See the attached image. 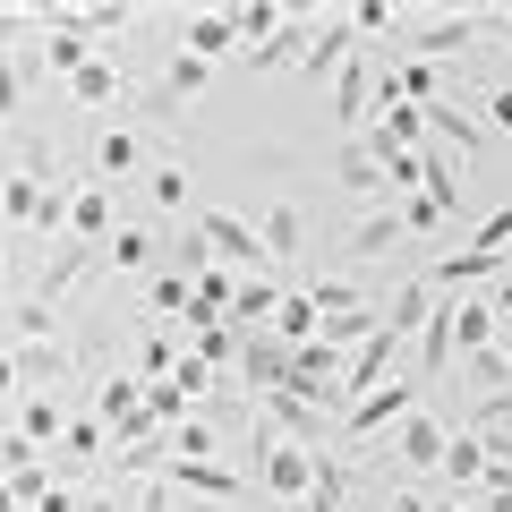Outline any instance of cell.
I'll use <instances>...</instances> for the list:
<instances>
[{
	"instance_id": "obj_1",
	"label": "cell",
	"mask_w": 512,
	"mask_h": 512,
	"mask_svg": "<svg viewBox=\"0 0 512 512\" xmlns=\"http://www.w3.org/2000/svg\"><path fill=\"white\" fill-rule=\"evenodd\" d=\"M419 402H427V384L393 367V376H384L367 402H350V410H342V427H333V436H342V444H376V436H393V427H402Z\"/></svg>"
},
{
	"instance_id": "obj_2",
	"label": "cell",
	"mask_w": 512,
	"mask_h": 512,
	"mask_svg": "<svg viewBox=\"0 0 512 512\" xmlns=\"http://www.w3.org/2000/svg\"><path fill=\"white\" fill-rule=\"evenodd\" d=\"M188 231L205 239V248H214V265L222 274H274V265H265V248H256V222H239V214H222V205H197V214H188Z\"/></svg>"
},
{
	"instance_id": "obj_3",
	"label": "cell",
	"mask_w": 512,
	"mask_h": 512,
	"mask_svg": "<svg viewBox=\"0 0 512 512\" xmlns=\"http://www.w3.org/2000/svg\"><path fill=\"white\" fill-rule=\"evenodd\" d=\"M444 444H453V419H444L436 402H419L402 427H393V436L376 444V461H402V470H436V461H444Z\"/></svg>"
},
{
	"instance_id": "obj_4",
	"label": "cell",
	"mask_w": 512,
	"mask_h": 512,
	"mask_svg": "<svg viewBox=\"0 0 512 512\" xmlns=\"http://www.w3.org/2000/svg\"><path fill=\"white\" fill-rule=\"evenodd\" d=\"M256 461H265V470H256V495H274V504H308V487H316V461L325 453H308V444H256Z\"/></svg>"
},
{
	"instance_id": "obj_5",
	"label": "cell",
	"mask_w": 512,
	"mask_h": 512,
	"mask_svg": "<svg viewBox=\"0 0 512 512\" xmlns=\"http://www.w3.org/2000/svg\"><path fill=\"white\" fill-rule=\"evenodd\" d=\"M86 393H94V419H103L120 444H137V436L154 427V419H146V376H128V367H120V376H94Z\"/></svg>"
},
{
	"instance_id": "obj_6",
	"label": "cell",
	"mask_w": 512,
	"mask_h": 512,
	"mask_svg": "<svg viewBox=\"0 0 512 512\" xmlns=\"http://www.w3.org/2000/svg\"><path fill=\"white\" fill-rule=\"evenodd\" d=\"M256 248H265L274 274H299V256H308V205H299V197H274L265 214H256Z\"/></svg>"
},
{
	"instance_id": "obj_7",
	"label": "cell",
	"mask_w": 512,
	"mask_h": 512,
	"mask_svg": "<svg viewBox=\"0 0 512 512\" xmlns=\"http://www.w3.org/2000/svg\"><path fill=\"white\" fill-rule=\"evenodd\" d=\"M171 35H180V52L197 60H239V9H188V18H171Z\"/></svg>"
},
{
	"instance_id": "obj_8",
	"label": "cell",
	"mask_w": 512,
	"mask_h": 512,
	"mask_svg": "<svg viewBox=\"0 0 512 512\" xmlns=\"http://www.w3.org/2000/svg\"><path fill=\"white\" fill-rule=\"evenodd\" d=\"M333 120H342V137H359V128L376 120V52L342 60V77H333Z\"/></svg>"
},
{
	"instance_id": "obj_9",
	"label": "cell",
	"mask_w": 512,
	"mask_h": 512,
	"mask_svg": "<svg viewBox=\"0 0 512 512\" xmlns=\"http://www.w3.org/2000/svg\"><path fill=\"white\" fill-rule=\"evenodd\" d=\"M128 94H137V77H128L111 52H94L86 69L69 77V103H77V111H128Z\"/></svg>"
},
{
	"instance_id": "obj_10",
	"label": "cell",
	"mask_w": 512,
	"mask_h": 512,
	"mask_svg": "<svg viewBox=\"0 0 512 512\" xmlns=\"http://www.w3.org/2000/svg\"><path fill=\"white\" fill-rule=\"evenodd\" d=\"M350 43H359L350 9H325V18H316V43H308V60H299V86H325V77H342Z\"/></svg>"
},
{
	"instance_id": "obj_11",
	"label": "cell",
	"mask_w": 512,
	"mask_h": 512,
	"mask_svg": "<svg viewBox=\"0 0 512 512\" xmlns=\"http://www.w3.org/2000/svg\"><path fill=\"white\" fill-rule=\"evenodd\" d=\"M333 180H342L367 214H376V205H402V197H393V180H384V163L359 146V137H342V146H333Z\"/></svg>"
},
{
	"instance_id": "obj_12",
	"label": "cell",
	"mask_w": 512,
	"mask_h": 512,
	"mask_svg": "<svg viewBox=\"0 0 512 512\" xmlns=\"http://www.w3.org/2000/svg\"><path fill=\"white\" fill-rule=\"evenodd\" d=\"M111 197L120 188H103V180H69V239L77 248H111V231H120L111 222Z\"/></svg>"
},
{
	"instance_id": "obj_13",
	"label": "cell",
	"mask_w": 512,
	"mask_h": 512,
	"mask_svg": "<svg viewBox=\"0 0 512 512\" xmlns=\"http://www.w3.org/2000/svg\"><path fill=\"white\" fill-rule=\"evenodd\" d=\"M146 171V128H94V180L103 188H120V180H137Z\"/></svg>"
},
{
	"instance_id": "obj_14",
	"label": "cell",
	"mask_w": 512,
	"mask_h": 512,
	"mask_svg": "<svg viewBox=\"0 0 512 512\" xmlns=\"http://www.w3.org/2000/svg\"><path fill=\"white\" fill-rule=\"evenodd\" d=\"M239 384H248V402H256V393H282V384H291V342H282V333H248V350H239Z\"/></svg>"
},
{
	"instance_id": "obj_15",
	"label": "cell",
	"mask_w": 512,
	"mask_h": 512,
	"mask_svg": "<svg viewBox=\"0 0 512 512\" xmlns=\"http://www.w3.org/2000/svg\"><path fill=\"white\" fill-rule=\"evenodd\" d=\"M427 146H436V154H461V163H470V154H487V120H470V111L444 94V103H427Z\"/></svg>"
},
{
	"instance_id": "obj_16",
	"label": "cell",
	"mask_w": 512,
	"mask_h": 512,
	"mask_svg": "<svg viewBox=\"0 0 512 512\" xmlns=\"http://www.w3.org/2000/svg\"><path fill=\"white\" fill-rule=\"evenodd\" d=\"M402 205H376V214H359V222H350V231H342V265H376V256L384 248H402Z\"/></svg>"
},
{
	"instance_id": "obj_17",
	"label": "cell",
	"mask_w": 512,
	"mask_h": 512,
	"mask_svg": "<svg viewBox=\"0 0 512 512\" xmlns=\"http://www.w3.org/2000/svg\"><path fill=\"white\" fill-rule=\"evenodd\" d=\"M256 478L248 470H222V461H171V495H205V504H239Z\"/></svg>"
},
{
	"instance_id": "obj_18",
	"label": "cell",
	"mask_w": 512,
	"mask_h": 512,
	"mask_svg": "<svg viewBox=\"0 0 512 512\" xmlns=\"http://www.w3.org/2000/svg\"><path fill=\"white\" fill-rule=\"evenodd\" d=\"M103 274H163V231L154 222H120L103 248Z\"/></svg>"
},
{
	"instance_id": "obj_19",
	"label": "cell",
	"mask_w": 512,
	"mask_h": 512,
	"mask_svg": "<svg viewBox=\"0 0 512 512\" xmlns=\"http://www.w3.org/2000/svg\"><path fill=\"white\" fill-rule=\"evenodd\" d=\"M9 359H18V393H35V384H69L77 376V350L60 342H9Z\"/></svg>"
},
{
	"instance_id": "obj_20",
	"label": "cell",
	"mask_w": 512,
	"mask_h": 512,
	"mask_svg": "<svg viewBox=\"0 0 512 512\" xmlns=\"http://www.w3.org/2000/svg\"><path fill=\"white\" fill-rule=\"evenodd\" d=\"M444 308V299L436 291H427V274H410V282H393V299H384V333H393V342H419V325H427V316H436Z\"/></svg>"
},
{
	"instance_id": "obj_21",
	"label": "cell",
	"mask_w": 512,
	"mask_h": 512,
	"mask_svg": "<svg viewBox=\"0 0 512 512\" xmlns=\"http://www.w3.org/2000/svg\"><path fill=\"white\" fill-rule=\"evenodd\" d=\"M43 205H52V180L9 171V180H0V231H9V222H18V231H43Z\"/></svg>"
},
{
	"instance_id": "obj_22",
	"label": "cell",
	"mask_w": 512,
	"mask_h": 512,
	"mask_svg": "<svg viewBox=\"0 0 512 512\" xmlns=\"http://www.w3.org/2000/svg\"><path fill=\"white\" fill-rule=\"evenodd\" d=\"M299 291L316 299V316H359V308H376L367 282H350V274H299Z\"/></svg>"
},
{
	"instance_id": "obj_23",
	"label": "cell",
	"mask_w": 512,
	"mask_h": 512,
	"mask_svg": "<svg viewBox=\"0 0 512 512\" xmlns=\"http://www.w3.org/2000/svg\"><path fill=\"white\" fill-rule=\"evenodd\" d=\"M154 86H163L171 103H197V94L214 86V60H197V52H180V43H171V52H163V77H154Z\"/></svg>"
},
{
	"instance_id": "obj_24",
	"label": "cell",
	"mask_w": 512,
	"mask_h": 512,
	"mask_svg": "<svg viewBox=\"0 0 512 512\" xmlns=\"http://www.w3.org/2000/svg\"><path fill=\"white\" fill-rule=\"evenodd\" d=\"M436 478H444V487H461V495H470L478 478H487V444H478L470 427H453V444H444V461H436Z\"/></svg>"
},
{
	"instance_id": "obj_25",
	"label": "cell",
	"mask_w": 512,
	"mask_h": 512,
	"mask_svg": "<svg viewBox=\"0 0 512 512\" xmlns=\"http://www.w3.org/2000/svg\"><path fill=\"white\" fill-rule=\"evenodd\" d=\"M410 376H419V384H444V376H453V316H427V325H419V367H410Z\"/></svg>"
},
{
	"instance_id": "obj_26",
	"label": "cell",
	"mask_w": 512,
	"mask_h": 512,
	"mask_svg": "<svg viewBox=\"0 0 512 512\" xmlns=\"http://www.w3.org/2000/svg\"><path fill=\"white\" fill-rule=\"evenodd\" d=\"M188 188H197V180H188V163H171V154L146 171V205H154L163 222H171V214H188Z\"/></svg>"
},
{
	"instance_id": "obj_27",
	"label": "cell",
	"mask_w": 512,
	"mask_h": 512,
	"mask_svg": "<svg viewBox=\"0 0 512 512\" xmlns=\"http://www.w3.org/2000/svg\"><path fill=\"white\" fill-rule=\"evenodd\" d=\"M60 427H69V410H60L52 393H26V402H18V436L35 444V453H43V444H60Z\"/></svg>"
},
{
	"instance_id": "obj_28",
	"label": "cell",
	"mask_w": 512,
	"mask_h": 512,
	"mask_svg": "<svg viewBox=\"0 0 512 512\" xmlns=\"http://www.w3.org/2000/svg\"><path fill=\"white\" fill-rule=\"evenodd\" d=\"M43 60L35 52H9V43H0V120H18L26 111V77H35Z\"/></svg>"
},
{
	"instance_id": "obj_29",
	"label": "cell",
	"mask_w": 512,
	"mask_h": 512,
	"mask_svg": "<svg viewBox=\"0 0 512 512\" xmlns=\"http://www.w3.org/2000/svg\"><path fill=\"white\" fill-rule=\"evenodd\" d=\"M188 291H197V282H188V274H171V265H163V274L146 282V316H154V325H171V316H188Z\"/></svg>"
},
{
	"instance_id": "obj_30",
	"label": "cell",
	"mask_w": 512,
	"mask_h": 512,
	"mask_svg": "<svg viewBox=\"0 0 512 512\" xmlns=\"http://www.w3.org/2000/svg\"><path fill=\"white\" fill-rule=\"evenodd\" d=\"M60 444H69V461H111V427L94 419V410H77V419L60 427Z\"/></svg>"
},
{
	"instance_id": "obj_31",
	"label": "cell",
	"mask_w": 512,
	"mask_h": 512,
	"mask_svg": "<svg viewBox=\"0 0 512 512\" xmlns=\"http://www.w3.org/2000/svg\"><path fill=\"white\" fill-rule=\"evenodd\" d=\"M239 350H248V333H239V325H197V350H188V359H205V367H231Z\"/></svg>"
},
{
	"instance_id": "obj_32",
	"label": "cell",
	"mask_w": 512,
	"mask_h": 512,
	"mask_svg": "<svg viewBox=\"0 0 512 512\" xmlns=\"http://www.w3.org/2000/svg\"><path fill=\"white\" fill-rule=\"evenodd\" d=\"M461 384H478V393H512L504 350H470V359H461Z\"/></svg>"
},
{
	"instance_id": "obj_33",
	"label": "cell",
	"mask_w": 512,
	"mask_h": 512,
	"mask_svg": "<svg viewBox=\"0 0 512 512\" xmlns=\"http://www.w3.org/2000/svg\"><path fill=\"white\" fill-rule=\"evenodd\" d=\"M436 222H444V205L427 197V188H419V197H402V231H410V239H419V231H436Z\"/></svg>"
},
{
	"instance_id": "obj_34",
	"label": "cell",
	"mask_w": 512,
	"mask_h": 512,
	"mask_svg": "<svg viewBox=\"0 0 512 512\" xmlns=\"http://www.w3.org/2000/svg\"><path fill=\"white\" fill-rule=\"evenodd\" d=\"M487 128H504V137H512V86H495V94H487Z\"/></svg>"
},
{
	"instance_id": "obj_35",
	"label": "cell",
	"mask_w": 512,
	"mask_h": 512,
	"mask_svg": "<svg viewBox=\"0 0 512 512\" xmlns=\"http://www.w3.org/2000/svg\"><path fill=\"white\" fill-rule=\"evenodd\" d=\"M384 512H436V495H419V487H402V495H384Z\"/></svg>"
},
{
	"instance_id": "obj_36",
	"label": "cell",
	"mask_w": 512,
	"mask_h": 512,
	"mask_svg": "<svg viewBox=\"0 0 512 512\" xmlns=\"http://www.w3.org/2000/svg\"><path fill=\"white\" fill-rule=\"evenodd\" d=\"M18 393V359H9V342H0V402Z\"/></svg>"
},
{
	"instance_id": "obj_37",
	"label": "cell",
	"mask_w": 512,
	"mask_h": 512,
	"mask_svg": "<svg viewBox=\"0 0 512 512\" xmlns=\"http://www.w3.org/2000/svg\"><path fill=\"white\" fill-rule=\"evenodd\" d=\"M436 512H478V504H470V495H436Z\"/></svg>"
},
{
	"instance_id": "obj_38",
	"label": "cell",
	"mask_w": 512,
	"mask_h": 512,
	"mask_svg": "<svg viewBox=\"0 0 512 512\" xmlns=\"http://www.w3.org/2000/svg\"><path fill=\"white\" fill-rule=\"evenodd\" d=\"M9 146H18V128H9V120H0V154H9Z\"/></svg>"
},
{
	"instance_id": "obj_39",
	"label": "cell",
	"mask_w": 512,
	"mask_h": 512,
	"mask_svg": "<svg viewBox=\"0 0 512 512\" xmlns=\"http://www.w3.org/2000/svg\"><path fill=\"white\" fill-rule=\"evenodd\" d=\"M0 512H18V495H9V478H0Z\"/></svg>"
},
{
	"instance_id": "obj_40",
	"label": "cell",
	"mask_w": 512,
	"mask_h": 512,
	"mask_svg": "<svg viewBox=\"0 0 512 512\" xmlns=\"http://www.w3.org/2000/svg\"><path fill=\"white\" fill-rule=\"evenodd\" d=\"M504 86H512V60H504Z\"/></svg>"
},
{
	"instance_id": "obj_41",
	"label": "cell",
	"mask_w": 512,
	"mask_h": 512,
	"mask_svg": "<svg viewBox=\"0 0 512 512\" xmlns=\"http://www.w3.org/2000/svg\"><path fill=\"white\" fill-rule=\"evenodd\" d=\"M504 265H512V256H504Z\"/></svg>"
}]
</instances>
